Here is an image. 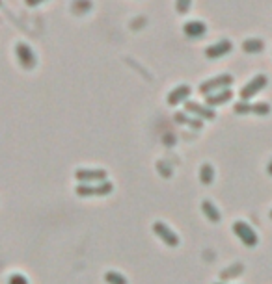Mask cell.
Wrapping results in <instances>:
<instances>
[{
	"label": "cell",
	"instance_id": "1",
	"mask_svg": "<svg viewBox=\"0 0 272 284\" xmlns=\"http://www.w3.org/2000/svg\"><path fill=\"white\" fill-rule=\"evenodd\" d=\"M114 192V184L108 180L97 184H79L75 187V194L79 197H106Z\"/></svg>",
	"mask_w": 272,
	"mask_h": 284
},
{
	"label": "cell",
	"instance_id": "13",
	"mask_svg": "<svg viewBox=\"0 0 272 284\" xmlns=\"http://www.w3.org/2000/svg\"><path fill=\"white\" fill-rule=\"evenodd\" d=\"M173 119L179 123V125H186V127L196 128V130H201V127H203V121H201V119L186 114V112H175V114H173Z\"/></svg>",
	"mask_w": 272,
	"mask_h": 284
},
{
	"label": "cell",
	"instance_id": "22",
	"mask_svg": "<svg viewBox=\"0 0 272 284\" xmlns=\"http://www.w3.org/2000/svg\"><path fill=\"white\" fill-rule=\"evenodd\" d=\"M41 2H45V0H25L26 6H37V4H41Z\"/></svg>",
	"mask_w": 272,
	"mask_h": 284
},
{
	"label": "cell",
	"instance_id": "2",
	"mask_svg": "<svg viewBox=\"0 0 272 284\" xmlns=\"http://www.w3.org/2000/svg\"><path fill=\"white\" fill-rule=\"evenodd\" d=\"M151 229H153V234L157 236L164 245H168V247H172V249L179 247V243H181L179 234H177L170 225H166L164 221H155Z\"/></svg>",
	"mask_w": 272,
	"mask_h": 284
},
{
	"label": "cell",
	"instance_id": "14",
	"mask_svg": "<svg viewBox=\"0 0 272 284\" xmlns=\"http://www.w3.org/2000/svg\"><path fill=\"white\" fill-rule=\"evenodd\" d=\"M183 30H185L186 36H190V37H199V36H203L205 32H207V26H205L203 21H198V19H192V21H186L185 25H183Z\"/></svg>",
	"mask_w": 272,
	"mask_h": 284
},
{
	"label": "cell",
	"instance_id": "5",
	"mask_svg": "<svg viewBox=\"0 0 272 284\" xmlns=\"http://www.w3.org/2000/svg\"><path fill=\"white\" fill-rule=\"evenodd\" d=\"M233 234L241 240L246 247H255L259 243V238L255 234V230L246 223V221H235L233 223Z\"/></svg>",
	"mask_w": 272,
	"mask_h": 284
},
{
	"label": "cell",
	"instance_id": "4",
	"mask_svg": "<svg viewBox=\"0 0 272 284\" xmlns=\"http://www.w3.org/2000/svg\"><path fill=\"white\" fill-rule=\"evenodd\" d=\"M108 173L106 169H97V167H79L75 171V178L79 184H97V182H105Z\"/></svg>",
	"mask_w": 272,
	"mask_h": 284
},
{
	"label": "cell",
	"instance_id": "8",
	"mask_svg": "<svg viewBox=\"0 0 272 284\" xmlns=\"http://www.w3.org/2000/svg\"><path fill=\"white\" fill-rule=\"evenodd\" d=\"M15 54H17L21 65L25 67V69H34V67H36L37 58H36V52L32 50L30 45H26V43H17Z\"/></svg>",
	"mask_w": 272,
	"mask_h": 284
},
{
	"label": "cell",
	"instance_id": "20",
	"mask_svg": "<svg viewBox=\"0 0 272 284\" xmlns=\"http://www.w3.org/2000/svg\"><path fill=\"white\" fill-rule=\"evenodd\" d=\"M8 284H30L28 282V278L25 275H21V273H12L10 278H8Z\"/></svg>",
	"mask_w": 272,
	"mask_h": 284
},
{
	"label": "cell",
	"instance_id": "16",
	"mask_svg": "<svg viewBox=\"0 0 272 284\" xmlns=\"http://www.w3.org/2000/svg\"><path fill=\"white\" fill-rule=\"evenodd\" d=\"M199 182L203 186H211L215 182V167L211 163H201V167H199Z\"/></svg>",
	"mask_w": 272,
	"mask_h": 284
},
{
	"label": "cell",
	"instance_id": "3",
	"mask_svg": "<svg viewBox=\"0 0 272 284\" xmlns=\"http://www.w3.org/2000/svg\"><path fill=\"white\" fill-rule=\"evenodd\" d=\"M231 84H233V76H231V74H218V76L203 80V82L198 85V91L203 93V95H211V93L226 89V87Z\"/></svg>",
	"mask_w": 272,
	"mask_h": 284
},
{
	"label": "cell",
	"instance_id": "6",
	"mask_svg": "<svg viewBox=\"0 0 272 284\" xmlns=\"http://www.w3.org/2000/svg\"><path fill=\"white\" fill-rule=\"evenodd\" d=\"M185 112L186 114H192L194 117H198V119H207V121H213L217 117L215 108H209L207 104H199L196 101H186Z\"/></svg>",
	"mask_w": 272,
	"mask_h": 284
},
{
	"label": "cell",
	"instance_id": "23",
	"mask_svg": "<svg viewBox=\"0 0 272 284\" xmlns=\"http://www.w3.org/2000/svg\"><path fill=\"white\" fill-rule=\"evenodd\" d=\"M270 219H272V210H270Z\"/></svg>",
	"mask_w": 272,
	"mask_h": 284
},
{
	"label": "cell",
	"instance_id": "7",
	"mask_svg": "<svg viewBox=\"0 0 272 284\" xmlns=\"http://www.w3.org/2000/svg\"><path fill=\"white\" fill-rule=\"evenodd\" d=\"M266 82H268V80H266L265 74H257V76H254V78L250 80V82H248V84L242 87L239 95H241L242 101H246V103H248L250 99L254 97V95H257V93H259V91L265 87Z\"/></svg>",
	"mask_w": 272,
	"mask_h": 284
},
{
	"label": "cell",
	"instance_id": "15",
	"mask_svg": "<svg viewBox=\"0 0 272 284\" xmlns=\"http://www.w3.org/2000/svg\"><path fill=\"white\" fill-rule=\"evenodd\" d=\"M201 212H203V216L209 219L211 223H220V219H222V216H220V210L217 208V205H215L213 201H209V199L201 201Z\"/></svg>",
	"mask_w": 272,
	"mask_h": 284
},
{
	"label": "cell",
	"instance_id": "11",
	"mask_svg": "<svg viewBox=\"0 0 272 284\" xmlns=\"http://www.w3.org/2000/svg\"><path fill=\"white\" fill-rule=\"evenodd\" d=\"M231 49H233V45H231L229 39H220V41H217L215 45H211V47L205 49V56L211 58V60H215V58L226 56Z\"/></svg>",
	"mask_w": 272,
	"mask_h": 284
},
{
	"label": "cell",
	"instance_id": "9",
	"mask_svg": "<svg viewBox=\"0 0 272 284\" xmlns=\"http://www.w3.org/2000/svg\"><path fill=\"white\" fill-rule=\"evenodd\" d=\"M190 93H192V87L188 84H179V85H175L170 93H168V104L170 106H177V104L181 103H186L188 101V97H190Z\"/></svg>",
	"mask_w": 272,
	"mask_h": 284
},
{
	"label": "cell",
	"instance_id": "10",
	"mask_svg": "<svg viewBox=\"0 0 272 284\" xmlns=\"http://www.w3.org/2000/svg\"><path fill=\"white\" fill-rule=\"evenodd\" d=\"M237 112V114H257V115H266L268 112H270V106L265 103H257V104H250L246 103V101H241V103L235 104V108H233Z\"/></svg>",
	"mask_w": 272,
	"mask_h": 284
},
{
	"label": "cell",
	"instance_id": "24",
	"mask_svg": "<svg viewBox=\"0 0 272 284\" xmlns=\"http://www.w3.org/2000/svg\"><path fill=\"white\" fill-rule=\"evenodd\" d=\"M217 284H226V282H217Z\"/></svg>",
	"mask_w": 272,
	"mask_h": 284
},
{
	"label": "cell",
	"instance_id": "18",
	"mask_svg": "<svg viewBox=\"0 0 272 284\" xmlns=\"http://www.w3.org/2000/svg\"><path fill=\"white\" fill-rule=\"evenodd\" d=\"M263 47H265V43L261 41V39H246V41H242V50L250 52V54L263 50Z\"/></svg>",
	"mask_w": 272,
	"mask_h": 284
},
{
	"label": "cell",
	"instance_id": "19",
	"mask_svg": "<svg viewBox=\"0 0 272 284\" xmlns=\"http://www.w3.org/2000/svg\"><path fill=\"white\" fill-rule=\"evenodd\" d=\"M244 271V266L242 264H233V266H229L228 269H224L222 273H220V278L222 280H226V278H231V277H237V275H241V273Z\"/></svg>",
	"mask_w": 272,
	"mask_h": 284
},
{
	"label": "cell",
	"instance_id": "17",
	"mask_svg": "<svg viewBox=\"0 0 272 284\" xmlns=\"http://www.w3.org/2000/svg\"><path fill=\"white\" fill-rule=\"evenodd\" d=\"M105 282L106 284H129V280H127V277H125L123 273L110 269V271L105 273Z\"/></svg>",
	"mask_w": 272,
	"mask_h": 284
},
{
	"label": "cell",
	"instance_id": "12",
	"mask_svg": "<svg viewBox=\"0 0 272 284\" xmlns=\"http://www.w3.org/2000/svg\"><path fill=\"white\" fill-rule=\"evenodd\" d=\"M233 99V91L226 87L222 91H217V93H211V95H205V104L209 106V108H215V106H222L226 104L228 101Z\"/></svg>",
	"mask_w": 272,
	"mask_h": 284
},
{
	"label": "cell",
	"instance_id": "21",
	"mask_svg": "<svg viewBox=\"0 0 272 284\" xmlns=\"http://www.w3.org/2000/svg\"><path fill=\"white\" fill-rule=\"evenodd\" d=\"M190 4H192V0H175V8H177V12H179V13L188 12Z\"/></svg>",
	"mask_w": 272,
	"mask_h": 284
}]
</instances>
